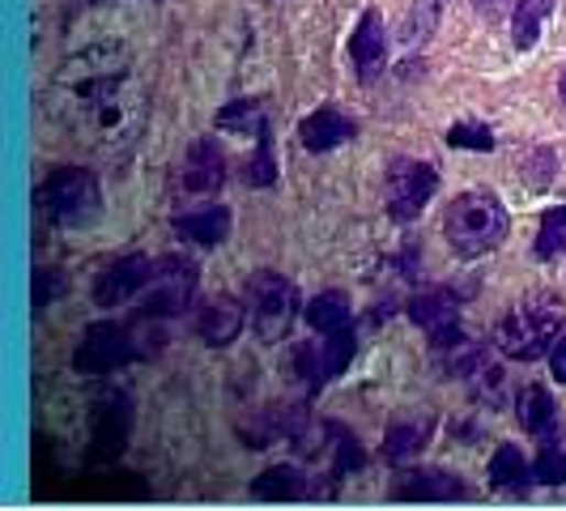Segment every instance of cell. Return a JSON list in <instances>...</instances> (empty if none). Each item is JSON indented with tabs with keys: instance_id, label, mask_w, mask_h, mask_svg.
Instances as JSON below:
<instances>
[{
	"instance_id": "27",
	"label": "cell",
	"mask_w": 566,
	"mask_h": 511,
	"mask_svg": "<svg viewBox=\"0 0 566 511\" xmlns=\"http://www.w3.org/2000/svg\"><path fill=\"white\" fill-rule=\"evenodd\" d=\"M248 180H252L255 188H273V180H277V159H273V128L255 132V154H252V166H248Z\"/></svg>"
},
{
	"instance_id": "11",
	"label": "cell",
	"mask_w": 566,
	"mask_h": 511,
	"mask_svg": "<svg viewBox=\"0 0 566 511\" xmlns=\"http://www.w3.org/2000/svg\"><path fill=\"white\" fill-rule=\"evenodd\" d=\"M383 52H388L383 18H379V9H367V13L358 18L353 39H349V61H353L358 81H375L379 73H383Z\"/></svg>"
},
{
	"instance_id": "7",
	"label": "cell",
	"mask_w": 566,
	"mask_h": 511,
	"mask_svg": "<svg viewBox=\"0 0 566 511\" xmlns=\"http://www.w3.org/2000/svg\"><path fill=\"white\" fill-rule=\"evenodd\" d=\"M435 188H439L435 166L413 159L392 162V171H388V214L396 222H410V218H417L426 209V200L435 196Z\"/></svg>"
},
{
	"instance_id": "15",
	"label": "cell",
	"mask_w": 566,
	"mask_h": 511,
	"mask_svg": "<svg viewBox=\"0 0 566 511\" xmlns=\"http://www.w3.org/2000/svg\"><path fill=\"white\" fill-rule=\"evenodd\" d=\"M243 319H248V307H239L235 298H214V303H205V312H200V337H205L209 346H230V341L239 337Z\"/></svg>"
},
{
	"instance_id": "13",
	"label": "cell",
	"mask_w": 566,
	"mask_h": 511,
	"mask_svg": "<svg viewBox=\"0 0 566 511\" xmlns=\"http://www.w3.org/2000/svg\"><path fill=\"white\" fill-rule=\"evenodd\" d=\"M392 494L396 499H422V503H439V499H465V486L451 474L439 469H413L392 481Z\"/></svg>"
},
{
	"instance_id": "26",
	"label": "cell",
	"mask_w": 566,
	"mask_h": 511,
	"mask_svg": "<svg viewBox=\"0 0 566 511\" xmlns=\"http://www.w3.org/2000/svg\"><path fill=\"white\" fill-rule=\"evenodd\" d=\"M566 252V209H549L536 230V260H554Z\"/></svg>"
},
{
	"instance_id": "14",
	"label": "cell",
	"mask_w": 566,
	"mask_h": 511,
	"mask_svg": "<svg viewBox=\"0 0 566 511\" xmlns=\"http://www.w3.org/2000/svg\"><path fill=\"white\" fill-rule=\"evenodd\" d=\"M298 137H303V145H307L312 154H328V150H337L341 141L353 137V120L341 116V111H333V107H319L315 116L303 120Z\"/></svg>"
},
{
	"instance_id": "12",
	"label": "cell",
	"mask_w": 566,
	"mask_h": 511,
	"mask_svg": "<svg viewBox=\"0 0 566 511\" xmlns=\"http://www.w3.org/2000/svg\"><path fill=\"white\" fill-rule=\"evenodd\" d=\"M226 184V159H221L218 141H196L179 171V192L188 196H209Z\"/></svg>"
},
{
	"instance_id": "10",
	"label": "cell",
	"mask_w": 566,
	"mask_h": 511,
	"mask_svg": "<svg viewBox=\"0 0 566 511\" xmlns=\"http://www.w3.org/2000/svg\"><path fill=\"white\" fill-rule=\"evenodd\" d=\"M349 358H353V328H337V333H324V346H303V350L294 354V362H298V371L307 376L312 383H324L333 380V376H341L349 367Z\"/></svg>"
},
{
	"instance_id": "4",
	"label": "cell",
	"mask_w": 566,
	"mask_h": 511,
	"mask_svg": "<svg viewBox=\"0 0 566 511\" xmlns=\"http://www.w3.org/2000/svg\"><path fill=\"white\" fill-rule=\"evenodd\" d=\"M243 307H248V324L255 328L260 341H282V337H290L294 316H298V290L282 273L260 269L243 290Z\"/></svg>"
},
{
	"instance_id": "3",
	"label": "cell",
	"mask_w": 566,
	"mask_h": 511,
	"mask_svg": "<svg viewBox=\"0 0 566 511\" xmlns=\"http://www.w3.org/2000/svg\"><path fill=\"white\" fill-rule=\"evenodd\" d=\"M39 205L47 209V218L68 230H86L102 218V188H98L95 171L86 166H61L43 180Z\"/></svg>"
},
{
	"instance_id": "28",
	"label": "cell",
	"mask_w": 566,
	"mask_h": 511,
	"mask_svg": "<svg viewBox=\"0 0 566 511\" xmlns=\"http://www.w3.org/2000/svg\"><path fill=\"white\" fill-rule=\"evenodd\" d=\"M447 145L451 150H472V154H490L494 150V132L486 124H477V120H460L447 132Z\"/></svg>"
},
{
	"instance_id": "8",
	"label": "cell",
	"mask_w": 566,
	"mask_h": 511,
	"mask_svg": "<svg viewBox=\"0 0 566 511\" xmlns=\"http://www.w3.org/2000/svg\"><path fill=\"white\" fill-rule=\"evenodd\" d=\"M132 358V333L120 324H90L81 346H77V371L86 376H102V371H116Z\"/></svg>"
},
{
	"instance_id": "5",
	"label": "cell",
	"mask_w": 566,
	"mask_h": 511,
	"mask_svg": "<svg viewBox=\"0 0 566 511\" xmlns=\"http://www.w3.org/2000/svg\"><path fill=\"white\" fill-rule=\"evenodd\" d=\"M558 333H563V312H558V303H524L520 312H511V316L499 324L494 341H499V350H503L507 358L533 362V358L545 354V346H549Z\"/></svg>"
},
{
	"instance_id": "24",
	"label": "cell",
	"mask_w": 566,
	"mask_h": 511,
	"mask_svg": "<svg viewBox=\"0 0 566 511\" xmlns=\"http://www.w3.org/2000/svg\"><path fill=\"white\" fill-rule=\"evenodd\" d=\"M443 4H447V0H417V4H413V13L401 22V43H405V47H422V43L435 34Z\"/></svg>"
},
{
	"instance_id": "29",
	"label": "cell",
	"mask_w": 566,
	"mask_h": 511,
	"mask_svg": "<svg viewBox=\"0 0 566 511\" xmlns=\"http://www.w3.org/2000/svg\"><path fill=\"white\" fill-rule=\"evenodd\" d=\"M533 474H536V481H545V486H563L566 481V456L558 452V447H545V452L536 456Z\"/></svg>"
},
{
	"instance_id": "32",
	"label": "cell",
	"mask_w": 566,
	"mask_h": 511,
	"mask_svg": "<svg viewBox=\"0 0 566 511\" xmlns=\"http://www.w3.org/2000/svg\"><path fill=\"white\" fill-rule=\"evenodd\" d=\"M558 95H563V102H566V68H563V77H558Z\"/></svg>"
},
{
	"instance_id": "30",
	"label": "cell",
	"mask_w": 566,
	"mask_h": 511,
	"mask_svg": "<svg viewBox=\"0 0 566 511\" xmlns=\"http://www.w3.org/2000/svg\"><path fill=\"white\" fill-rule=\"evenodd\" d=\"M61 290H64L61 269H39V273H34V307H47Z\"/></svg>"
},
{
	"instance_id": "20",
	"label": "cell",
	"mask_w": 566,
	"mask_h": 511,
	"mask_svg": "<svg viewBox=\"0 0 566 511\" xmlns=\"http://www.w3.org/2000/svg\"><path fill=\"white\" fill-rule=\"evenodd\" d=\"M307 490H312V478H303L294 465H277L252 481V494L260 499H307Z\"/></svg>"
},
{
	"instance_id": "22",
	"label": "cell",
	"mask_w": 566,
	"mask_h": 511,
	"mask_svg": "<svg viewBox=\"0 0 566 511\" xmlns=\"http://www.w3.org/2000/svg\"><path fill=\"white\" fill-rule=\"evenodd\" d=\"M410 319L413 324H422L426 333H435L439 324L456 319V298H451L447 290H422V294H413L410 298Z\"/></svg>"
},
{
	"instance_id": "31",
	"label": "cell",
	"mask_w": 566,
	"mask_h": 511,
	"mask_svg": "<svg viewBox=\"0 0 566 511\" xmlns=\"http://www.w3.org/2000/svg\"><path fill=\"white\" fill-rule=\"evenodd\" d=\"M549 371H554L558 383H566V333H558V341H554V350H549Z\"/></svg>"
},
{
	"instance_id": "6",
	"label": "cell",
	"mask_w": 566,
	"mask_h": 511,
	"mask_svg": "<svg viewBox=\"0 0 566 511\" xmlns=\"http://www.w3.org/2000/svg\"><path fill=\"white\" fill-rule=\"evenodd\" d=\"M192 294H196V264L184 256H166L154 264V278L137 294V312L145 319H171L188 312Z\"/></svg>"
},
{
	"instance_id": "23",
	"label": "cell",
	"mask_w": 566,
	"mask_h": 511,
	"mask_svg": "<svg viewBox=\"0 0 566 511\" xmlns=\"http://www.w3.org/2000/svg\"><path fill=\"white\" fill-rule=\"evenodd\" d=\"M426 444H431V422H396V426H388V435H383V456L410 460V456H417Z\"/></svg>"
},
{
	"instance_id": "18",
	"label": "cell",
	"mask_w": 566,
	"mask_h": 511,
	"mask_svg": "<svg viewBox=\"0 0 566 511\" xmlns=\"http://www.w3.org/2000/svg\"><path fill=\"white\" fill-rule=\"evenodd\" d=\"M549 9H554V0H515V9H511V39H515L520 52H533L536 47Z\"/></svg>"
},
{
	"instance_id": "17",
	"label": "cell",
	"mask_w": 566,
	"mask_h": 511,
	"mask_svg": "<svg viewBox=\"0 0 566 511\" xmlns=\"http://www.w3.org/2000/svg\"><path fill=\"white\" fill-rule=\"evenodd\" d=\"M515 414H520V426L529 431V435H549L554 431V396L541 388V383H529L524 392H520V401H515Z\"/></svg>"
},
{
	"instance_id": "1",
	"label": "cell",
	"mask_w": 566,
	"mask_h": 511,
	"mask_svg": "<svg viewBox=\"0 0 566 511\" xmlns=\"http://www.w3.org/2000/svg\"><path fill=\"white\" fill-rule=\"evenodd\" d=\"M52 111L98 150H124L145 120V95L137 90L120 43L77 52L52 86Z\"/></svg>"
},
{
	"instance_id": "25",
	"label": "cell",
	"mask_w": 566,
	"mask_h": 511,
	"mask_svg": "<svg viewBox=\"0 0 566 511\" xmlns=\"http://www.w3.org/2000/svg\"><path fill=\"white\" fill-rule=\"evenodd\" d=\"M218 124L230 128V132H264V128H273V120H269L264 102H255V98H243V102H230V107H221Z\"/></svg>"
},
{
	"instance_id": "2",
	"label": "cell",
	"mask_w": 566,
	"mask_h": 511,
	"mask_svg": "<svg viewBox=\"0 0 566 511\" xmlns=\"http://www.w3.org/2000/svg\"><path fill=\"white\" fill-rule=\"evenodd\" d=\"M447 243L460 256H486L499 248L507 235V209L494 192H465L451 200L447 222H443Z\"/></svg>"
},
{
	"instance_id": "19",
	"label": "cell",
	"mask_w": 566,
	"mask_h": 511,
	"mask_svg": "<svg viewBox=\"0 0 566 511\" xmlns=\"http://www.w3.org/2000/svg\"><path fill=\"white\" fill-rule=\"evenodd\" d=\"M490 481L499 486V490H511V494H524L529 490V481H533V474H529V460H524V452L515 444H507L494 452V460H490Z\"/></svg>"
},
{
	"instance_id": "9",
	"label": "cell",
	"mask_w": 566,
	"mask_h": 511,
	"mask_svg": "<svg viewBox=\"0 0 566 511\" xmlns=\"http://www.w3.org/2000/svg\"><path fill=\"white\" fill-rule=\"evenodd\" d=\"M154 278V260L150 256H120L116 264H107L95 282V303L98 307H120L128 298H137L145 282Z\"/></svg>"
},
{
	"instance_id": "21",
	"label": "cell",
	"mask_w": 566,
	"mask_h": 511,
	"mask_svg": "<svg viewBox=\"0 0 566 511\" xmlns=\"http://www.w3.org/2000/svg\"><path fill=\"white\" fill-rule=\"evenodd\" d=\"M307 324H312L319 337H324V333H337V328H346V324H349L346 290H324V294H315L312 303H307Z\"/></svg>"
},
{
	"instance_id": "16",
	"label": "cell",
	"mask_w": 566,
	"mask_h": 511,
	"mask_svg": "<svg viewBox=\"0 0 566 511\" xmlns=\"http://www.w3.org/2000/svg\"><path fill=\"white\" fill-rule=\"evenodd\" d=\"M175 235L184 243H196V248H214L230 235V209H200V214H188L175 222Z\"/></svg>"
}]
</instances>
